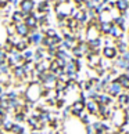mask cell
Segmentation results:
<instances>
[{"mask_svg":"<svg viewBox=\"0 0 129 134\" xmlns=\"http://www.w3.org/2000/svg\"><path fill=\"white\" fill-rule=\"evenodd\" d=\"M42 98V84L38 80L28 83L27 90H25V100L36 104Z\"/></svg>","mask_w":129,"mask_h":134,"instance_id":"obj_1","label":"cell"},{"mask_svg":"<svg viewBox=\"0 0 129 134\" xmlns=\"http://www.w3.org/2000/svg\"><path fill=\"white\" fill-rule=\"evenodd\" d=\"M123 120H125V113H123V109H115L112 112V116L110 119L111 126H114L115 129H120L122 126Z\"/></svg>","mask_w":129,"mask_h":134,"instance_id":"obj_2","label":"cell"},{"mask_svg":"<svg viewBox=\"0 0 129 134\" xmlns=\"http://www.w3.org/2000/svg\"><path fill=\"white\" fill-rule=\"evenodd\" d=\"M35 7H36V3L35 0H19V6H18V10L21 13L25 14V17L32 14L35 11Z\"/></svg>","mask_w":129,"mask_h":134,"instance_id":"obj_3","label":"cell"},{"mask_svg":"<svg viewBox=\"0 0 129 134\" xmlns=\"http://www.w3.org/2000/svg\"><path fill=\"white\" fill-rule=\"evenodd\" d=\"M122 91H123V90H122L121 84L117 82V79H115V77H114V79H112V82L107 86V90H106V93H107L110 97H112V98H117Z\"/></svg>","mask_w":129,"mask_h":134,"instance_id":"obj_4","label":"cell"},{"mask_svg":"<svg viewBox=\"0 0 129 134\" xmlns=\"http://www.w3.org/2000/svg\"><path fill=\"white\" fill-rule=\"evenodd\" d=\"M82 112H85V102H82L81 100L76 98V100L71 104V118L79 119Z\"/></svg>","mask_w":129,"mask_h":134,"instance_id":"obj_5","label":"cell"},{"mask_svg":"<svg viewBox=\"0 0 129 134\" xmlns=\"http://www.w3.org/2000/svg\"><path fill=\"white\" fill-rule=\"evenodd\" d=\"M27 71L25 68L22 66V64H18V65H16L13 69H11V75L14 77V80H18V82H24L27 77Z\"/></svg>","mask_w":129,"mask_h":134,"instance_id":"obj_6","label":"cell"},{"mask_svg":"<svg viewBox=\"0 0 129 134\" xmlns=\"http://www.w3.org/2000/svg\"><path fill=\"white\" fill-rule=\"evenodd\" d=\"M101 57L104 58V59H108V61H114L120 54H118V51H117V48H115V46H111V47H103L101 48Z\"/></svg>","mask_w":129,"mask_h":134,"instance_id":"obj_7","label":"cell"},{"mask_svg":"<svg viewBox=\"0 0 129 134\" xmlns=\"http://www.w3.org/2000/svg\"><path fill=\"white\" fill-rule=\"evenodd\" d=\"M44 35L40 33V31L39 32H33V33H29V36L27 37V42L29 46H33V47H38L42 44V40H43Z\"/></svg>","mask_w":129,"mask_h":134,"instance_id":"obj_8","label":"cell"},{"mask_svg":"<svg viewBox=\"0 0 129 134\" xmlns=\"http://www.w3.org/2000/svg\"><path fill=\"white\" fill-rule=\"evenodd\" d=\"M112 66H115L118 71H121V72L129 73V62H126L121 55H118V57L112 61Z\"/></svg>","mask_w":129,"mask_h":134,"instance_id":"obj_9","label":"cell"},{"mask_svg":"<svg viewBox=\"0 0 129 134\" xmlns=\"http://www.w3.org/2000/svg\"><path fill=\"white\" fill-rule=\"evenodd\" d=\"M87 46H89V50L90 51L100 54L101 48H103V37H97V39H93V40H89Z\"/></svg>","mask_w":129,"mask_h":134,"instance_id":"obj_10","label":"cell"},{"mask_svg":"<svg viewBox=\"0 0 129 134\" xmlns=\"http://www.w3.org/2000/svg\"><path fill=\"white\" fill-rule=\"evenodd\" d=\"M14 29H16V35L19 36L21 39H27L29 36V28L24 22L16 24V25H14Z\"/></svg>","mask_w":129,"mask_h":134,"instance_id":"obj_11","label":"cell"},{"mask_svg":"<svg viewBox=\"0 0 129 134\" xmlns=\"http://www.w3.org/2000/svg\"><path fill=\"white\" fill-rule=\"evenodd\" d=\"M114 102H115V98L110 97L107 93H100V94H99V97H97V104H100V105L111 107Z\"/></svg>","mask_w":129,"mask_h":134,"instance_id":"obj_12","label":"cell"},{"mask_svg":"<svg viewBox=\"0 0 129 134\" xmlns=\"http://www.w3.org/2000/svg\"><path fill=\"white\" fill-rule=\"evenodd\" d=\"M115 79H117V82L121 84V87H122L123 91H129V73L121 72Z\"/></svg>","mask_w":129,"mask_h":134,"instance_id":"obj_13","label":"cell"},{"mask_svg":"<svg viewBox=\"0 0 129 134\" xmlns=\"http://www.w3.org/2000/svg\"><path fill=\"white\" fill-rule=\"evenodd\" d=\"M97 109H99V104L97 101H93V100H87L85 104V111L92 116H97Z\"/></svg>","mask_w":129,"mask_h":134,"instance_id":"obj_14","label":"cell"},{"mask_svg":"<svg viewBox=\"0 0 129 134\" xmlns=\"http://www.w3.org/2000/svg\"><path fill=\"white\" fill-rule=\"evenodd\" d=\"M24 24L29 28V29H32V28H38V15H36V13H32V14H29V15L25 17V19H24Z\"/></svg>","mask_w":129,"mask_h":134,"instance_id":"obj_15","label":"cell"},{"mask_svg":"<svg viewBox=\"0 0 129 134\" xmlns=\"http://www.w3.org/2000/svg\"><path fill=\"white\" fill-rule=\"evenodd\" d=\"M49 66H50V61H47V59L44 58L43 61L35 64L33 69L36 73H44V72H49Z\"/></svg>","mask_w":129,"mask_h":134,"instance_id":"obj_16","label":"cell"},{"mask_svg":"<svg viewBox=\"0 0 129 134\" xmlns=\"http://www.w3.org/2000/svg\"><path fill=\"white\" fill-rule=\"evenodd\" d=\"M115 102L118 104L120 109H123V108H125L128 104H129V96H128V93H126V91H122L120 96L115 98Z\"/></svg>","mask_w":129,"mask_h":134,"instance_id":"obj_17","label":"cell"},{"mask_svg":"<svg viewBox=\"0 0 129 134\" xmlns=\"http://www.w3.org/2000/svg\"><path fill=\"white\" fill-rule=\"evenodd\" d=\"M24 19H25V14L21 13L19 10H14V11L11 13V15H10V21H11L14 25L16 24H19V22H24Z\"/></svg>","mask_w":129,"mask_h":134,"instance_id":"obj_18","label":"cell"},{"mask_svg":"<svg viewBox=\"0 0 129 134\" xmlns=\"http://www.w3.org/2000/svg\"><path fill=\"white\" fill-rule=\"evenodd\" d=\"M112 24H114L115 26L120 28L122 32H126V18H123L122 15H120V14H118L117 17H114V18H112Z\"/></svg>","mask_w":129,"mask_h":134,"instance_id":"obj_19","label":"cell"},{"mask_svg":"<svg viewBox=\"0 0 129 134\" xmlns=\"http://www.w3.org/2000/svg\"><path fill=\"white\" fill-rule=\"evenodd\" d=\"M114 46H115L120 55L128 51V42H125L123 39H121V40H114Z\"/></svg>","mask_w":129,"mask_h":134,"instance_id":"obj_20","label":"cell"},{"mask_svg":"<svg viewBox=\"0 0 129 134\" xmlns=\"http://www.w3.org/2000/svg\"><path fill=\"white\" fill-rule=\"evenodd\" d=\"M112 26V21L111 22H99V32L101 33V36H108V33H110V29Z\"/></svg>","mask_w":129,"mask_h":134,"instance_id":"obj_21","label":"cell"},{"mask_svg":"<svg viewBox=\"0 0 129 134\" xmlns=\"http://www.w3.org/2000/svg\"><path fill=\"white\" fill-rule=\"evenodd\" d=\"M115 10L118 13H126L129 10V0H115Z\"/></svg>","mask_w":129,"mask_h":134,"instance_id":"obj_22","label":"cell"},{"mask_svg":"<svg viewBox=\"0 0 129 134\" xmlns=\"http://www.w3.org/2000/svg\"><path fill=\"white\" fill-rule=\"evenodd\" d=\"M31 47L28 44V42H27V39H21V40H19L16 46H14V50H17L18 53H24L25 50H28V48Z\"/></svg>","mask_w":129,"mask_h":134,"instance_id":"obj_23","label":"cell"},{"mask_svg":"<svg viewBox=\"0 0 129 134\" xmlns=\"http://www.w3.org/2000/svg\"><path fill=\"white\" fill-rule=\"evenodd\" d=\"M10 133H11V134H22V133H25V127H24L22 123H16V122H14Z\"/></svg>","mask_w":129,"mask_h":134,"instance_id":"obj_24","label":"cell"},{"mask_svg":"<svg viewBox=\"0 0 129 134\" xmlns=\"http://www.w3.org/2000/svg\"><path fill=\"white\" fill-rule=\"evenodd\" d=\"M27 118H28V115H27V113H24V112L13 113V119H14V122H16V123H24L27 120Z\"/></svg>","mask_w":129,"mask_h":134,"instance_id":"obj_25","label":"cell"},{"mask_svg":"<svg viewBox=\"0 0 129 134\" xmlns=\"http://www.w3.org/2000/svg\"><path fill=\"white\" fill-rule=\"evenodd\" d=\"M8 55H11V57H13V59L16 61L17 65H18V64H22L24 61H25V59H24V57H22V53H18L17 50H13L11 53L8 54Z\"/></svg>","mask_w":129,"mask_h":134,"instance_id":"obj_26","label":"cell"},{"mask_svg":"<svg viewBox=\"0 0 129 134\" xmlns=\"http://www.w3.org/2000/svg\"><path fill=\"white\" fill-rule=\"evenodd\" d=\"M71 55H72L74 58H76V59H83V58H85V55H83L82 51L79 50V48H78L76 46H75V47H74L72 50H71Z\"/></svg>","mask_w":129,"mask_h":134,"instance_id":"obj_27","label":"cell"},{"mask_svg":"<svg viewBox=\"0 0 129 134\" xmlns=\"http://www.w3.org/2000/svg\"><path fill=\"white\" fill-rule=\"evenodd\" d=\"M57 33H58V31H57V29H54V28H51V26L46 28V29H44V32H43V35L46 37H54Z\"/></svg>","mask_w":129,"mask_h":134,"instance_id":"obj_28","label":"cell"},{"mask_svg":"<svg viewBox=\"0 0 129 134\" xmlns=\"http://www.w3.org/2000/svg\"><path fill=\"white\" fill-rule=\"evenodd\" d=\"M40 46H43L44 48H49V47H51V46H56V44H54V42H53V37H46V36H44Z\"/></svg>","mask_w":129,"mask_h":134,"instance_id":"obj_29","label":"cell"},{"mask_svg":"<svg viewBox=\"0 0 129 134\" xmlns=\"http://www.w3.org/2000/svg\"><path fill=\"white\" fill-rule=\"evenodd\" d=\"M65 88H67V87H65V82L58 80V79H57L56 84H54V90L58 93V91H65Z\"/></svg>","mask_w":129,"mask_h":134,"instance_id":"obj_30","label":"cell"},{"mask_svg":"<svg viewBox=\"0 0 129 134\" xmlns=\"http://www.w3.org/2000/svg\"><path fill=\"white\" fill-rule=\"evenodd\" d=\"M33 54H35V51L32 50L31 47H29L28 50H25V51L22 53V57H24L25 61H29V59H32V61H33Z\"/></svg>","mask_w":129,"mask_h":134,"instance_id":"obj_31","label":"cell"},{"mask_svg":"<svg viewBox=\"0 0 129 134\" xmlns=\"http://www.w3.org/2000/svg\"><path fill=\"white\" fill-rule=\"evenodd\" d=\"M67 105V101L65 98H58V100L56 101V105H54V109H58V111H61V109H64Z\"/></svg>","mask_w":129,"mask_h":134,"instance_id":"obj_32","label":"cell"},{"mask_svg":"<svg viewBox=\"0 0 129 134\" xmlns=\"http://www.w3.org/2000/svg\"><path fill=\"white\" fill-rule=\"evenodd\" d=\"M13 123L11 120H8V119H6V120L3 122V126H2V131L4 133H10V130H11V126H13Z\"/></svg>","mask_w":129,"mask_h":134,"instance_id":"obj_33","label":"cell"},{"mask_svg":"<svg viewBox=\"0 0 129 134\" xmlns=\"http://www.w3.org/2000/svg\"><path fill=\"white\" fill-rule=\"evenodd\" d=\"M11 73V69H10V66L7 65L6 62L0 65V76H3V75H10Z\"/></svg>","mask_w":129,"mask_h":134,"instance_id":"obj_34","label":"cell"},{"mask_svg":"<svg viewBox=\"0 0 129 134\" xmlns=\"http://www.w3.org/2000/svg\"><path fill=\"white\" fill-rule=\"evenodd\" d=\"M7 55H8V54H7L6 51H3L2 48H0V65L6 62V59H7Z\"/></svg>","mask_w":129,"mask_h":134,"instance_id":"obj_35","label":"cell"},{"mask_svg":"<svg viewBox=\"0 0 129 134\" xmlns=\"http://www.w3.org/2000/svg\"><path fill=\"white\" fill-rule=\"evenodd\" d=\"M85 134H95V130H93L92 125H87V126H85Z\"/></svg>","mask_w":129,"mask_h":134,"instance_id":"obj_36","label":"cell"},{"mask_svg":"<svg viewBox=\"0 0 129 134\" xmlns=\"http://www.w3.org/2000/svg\"><path fill=\"white\" fill-rule=\"evenodd\" d=\"M56 62H57V65L60 68H63V69H64V66H65V64H67L64 59H60V58H56Z\"/></svg>","mask_w":129,"mask_h":134,"instance_id":"obj_37","label":"cell"},{"mask_svg":"<svg viewBox=\"0 0 129 134\" xmlns=\"http://www.w3.org/2000/svg\"><path fill=\"white\" fill-rule=\"evenodd\" d=\"M121 57L125 59L126 62H129V51H126V53H123V54H121Z\"/></svg>","mask_w":129,"mask_h":134,"instance_id":"obj_38","label":"cell"},{"mask_svg":"<svg viewBox=\"0 0 129 134\" xmlns=\"http://www.w3.org/2000/svg\"><path fill=\"white\" fill-rule=\"evenodd\" d=\"M4 91H6V90H4V87H3V84H0V94H3Z\"/></svg>","mask_w":129,"mask_h":134,"instance_id":"obj_39","label":"cell"},{"mask_svg":"<svg viewBox=\"0 0 129 134\" xmlns=\"http://www.w3.org/2000/svg\"><path fill=\"white\" fill-rule=\"evenodd\" d=\"M123 111H125L126 113H129V104H128V105H126L125 108H123Z\"/></svg>","mask_w":129,"mask_h":134,"instance_id":"obj_40","label":"cell"},{"mask_svg":"<svg viewBox=\"0 0 129 134\" xmlns=\"http://www.w3.org/2000/svg\"><path fill=\"white\" fill-rule=\"evenodd\" d=\"M3 122H4V119L0 118V130H2V126H3Z\"/></svg>","mask_w":129,"mask_h":134,"instance_id":"obj_41","label":"cell"},{"mask_svg":"<svg viewBox=\"0 0 129 134\" xmlns=\"http://www.w3.org/2000/svg\"><path fill=\"white\" fill-rule=\"evenodd\" d=\"M7 2H8V3H11V2H13V0H7Z\"/></svg>","mask_w":129,"mask_h":134,"instance_id":"obj_42","label":"cell"},{"mask_svg":"<svg viewBox=\"0 0 129 134\" xmlns=\"http://www.w3.org/2000/svg\"><path fill=\"white\" fill-rule=\"evenodd\" d=\"M126 93H128V96H129V91H126Z\"/></svg>","mask_w":129,"mask_h":134,"instance_id":"obj_43","label":"cell"}]
</instances>
